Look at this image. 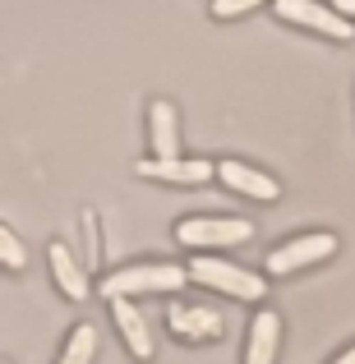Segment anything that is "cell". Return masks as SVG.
Wrapping results in <instances>:
<instances>
[{"label":"cell","instance_id":"1","mask_svg":"<svg viewBox=\"0 0 355 364\" xmlns=\"http://www.w3.org/2000/svg\"><path fill=\"white\" fill-rule=\"evenodd\" d=\"M189 286V267L180 263H129L102 277L107 300H129V295H180Z\"/></svg>","mask_w":355,"mask_h":364},{"label":"cell","instance_id":"2","mask_svg":"<svg viewBox=\"0 0 355 364\" xmlns=\"http://www.w3.org/2000/svg\"><path fill=\"white\" fill-rule=\"evenodd\" d=\"M189 282L208 286L213 295H226V300H240V304H258L267 295V277L254 272V267L231 263V258H194L189 263Z\"/></svg>","mask_w":355,"mask_h":364},{"label":"cell","instance_id":"3","mask_svg":"<svg viewBox=\"0 0 355 364\" xmlns=\"http://www.w3.org/2000/svg\"><path fill=\"white\" fill-rule=\"evenodd\" d=\"M245 240H254V222H245V217H185V222H176V245L194 249V254L235 249Z\"/></svg>","mask_w":355,"mask_h":364},{"label":"cell","instance_id":"4","mask_svg":"<svg viewBox=\"0 0 355 364\" xmlns=\"http://www.w3.org/2000/svg\"><path fill=\"white\" fill-rule=\"evenodd\" d=\"M272 14L291 28H304V33L332 37V42H351L355 23L341 14L332 0H272Z\"/></svg>","mask_w":355,"mask_h":364},{"label":"cell","instance_id":"5","mask_svg":"<svg viewBox=\"0 0 355 364\" xmlns=\"http://www.w3.org/2000/svg\"><path fill=\"white\" fill-rule=\"evenodd\" d=\"M337 254V235L332 231H304L295 240H282L272 245V254L263 258V272L267 277H291V272H304V267L323 263V258Z\"/></svg>","mask_w":355,"mask_h":364},{"label":"cell","instance_id":"6","mask_svg":"<svg viewBox=\"0 0 355 364\" xmlns=\"http://www.w3.org/2000/svg\"><path fill=\"white\" fill-rule=\"evenodd\" d=\"M134 176L152 180V185H176V189H198L217 176V166L208 157H143L134 161Z\"/></svg>","mask_w":355,"mask_h":364},{"label":"cell","instance_id":"7","mask_svg":"<svg viewBox=\"0 0 355 364\" xmlns=\"http://www.w3.org/2000/svg\"><path fill=\"white\" fill-rule=\"evenodd\" d=\"M166 328L176 341L185 346H203V341H217L226 328V318L213 309V304H194V300H176L166 309Z\"/></svg>","mask_w":355,"mask_h":364},{"label":"cell","instance_id":"8","mask_svg":"<svg viewBox=\"0 0 355 364\" xmlns=\"http://www.w3.org/2000/svg\"><path fill=\"white\" fill-rule=\"evenodd\" d=\"M217 180H222L226 189H235V194H245V198H258V203H277V198H282V185H277L267 171H254L235 157L217 161Z\"/></svg>","mask_w":355,"mask_h":364},{"label":"cell","instance_id":"9","mask_svg":"<svg viewBox=\"0 0 355 364\" xmlns=\"http://www.w3.org/2000/svg\"><path fill=\"white\" fill-rule=\"evenodd\" d=\"M277 350H282V314L258 309L245 332V364H277Z\"/></svg>","mask_w":355,"mask_h":364},{"label":"cell","instance_id":"10","mask_svg":"<svg viewBox=\"0 0 355 364\" xmlns=\"http://www.w3.org/2000/svg\"><path fill=\"white\" fill-rule=\"evenodd\" d=\"M46 263H51V282L60 286V295L65 300H74V304H83L88 300V291H92V282H88V267L79 263V258L70 254L60 240H51L46 245Z\"/></svg>","mask_w":355,"mask_h":364},{"label":"cell","instance_id":"11","mask_svg":"<svg viewBox=\"0 0 355 364\" xmlns=\"http://www.w3.org/2000/svg\"><path fill=\"white\" fill-rule=\"evenodd\" d=\"M148 148H152V157H161V161L180 157V116L166 97H157L148 107Z\"/></svg>","mask_w":355,"mask_h":364},{"label":"cell","instance_id":"12","mask_svg":"<svg viewBox=\"0 0 355 364\" xmlns=\"http://www.w3.org/2000/svg\"><path fill=\"white\" fill-rule=\"evenodd\" d=\"M111 318H116V328H120L124 350L139 364H148L152 360V332H148V323H143V314L134 309V300H111Z\"/></svg>","mask_w":355,"mask_h":364},{"label":"cell","instance_id":"13","mask_svg":"<svg viewBox=\"0 0 355 364\" xmlns=\"http://www.w3.org/2000/svg\"><path fill=\"white\" fill-rule=\"evenodd\" d=\"M92 355H97V328L92 323H74L55 364H92Z\"/></svg>","mask_w":355,"mask_h":364},{"label":"cell","instance_id":"14","mask_svg":"<svg viewBox=\"0 0 355 364\" xmlns=\"http://www.w3.org/2000/svg\"><path fill=\"white\" fill-rule=\"evenodd\" d=\"M0 263H5V272H23V263H28L23 245H18V235L9 226H0Z\"/></svg>","mask_w":355,"mask_h":364},{"label":"cell","instance_id":"15","mask_svg":"<svg viewBox=\"0 0 355 364\" xmlns=\"http://www.w3.org/2000/svg\"><path fill=\"white\" fill-rule=\"evenodd\" d=\"M79 226H83V245H88V263L102 267V235H97V213L92 208H83L79 213Z\"/></svg>","mask_w":355,"mask_h":364},{"label":"cell","instance_id":"16","mask_svg":"<svg viewBox=\"0 0 355 364\" xmlns=\"http://www.w3.org/2000/svg\"><path fill=\"white\" fill-rule=\"evenodd\" d=\"M258 5H272V0H213V18H240Z\"/></svg>","mask_w":355,"mask_h":364},{"label":"cell","instance_id":"17","mask_svg":"<svg viewBox=\"0 0 355 364\" xmlns=\"http://www.w3.org/2000/svg\"><path fill=\"white\" fill-rule=\"evenodd\" d=\"M332 5H337V9H341V14H346V18H351V23H355V0H332Z\"/></svg>","mask_w":355,"mask_h":364},{"label":"cell","instance_id":"18","mask_svg":"<svg viewBox=\"0 0 355 364\" xmlns=\"http://www.w3.org/2000/svg\"><path fill=\"white\" fill-rule=\"evenodd\" d=\"M332 364H355V341H351V346H346V350H341V355H337V360H332Z\"/></svg>","mask_w":355,"mask_h":364}]
</instances>
